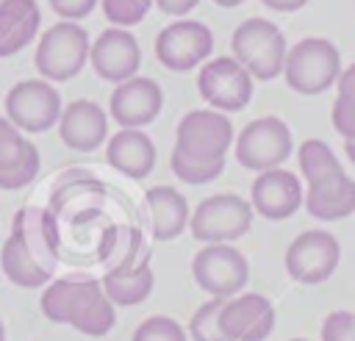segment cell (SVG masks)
Wrapping results in <instances>:
<instances>
[{"instance_id": "cell-35", "label": "cell", "mask_w": 355, "mask_h": 341, "mask_svg": "<svg viewBox=\"0 0 355 341\" xmlns=\"http://www.w3.org/2000/svg\"><path fill=\"white\" fill-rule=\"evenodd\" d=\"M266 8L272 11H300L302 6H308L311 0H261Z\"/></svg>"}, {"instance_id": "cell-18", "label": "cell", "mask_w": 355, "mask_h": 341, "mask_svg": "<svg viewBox=\"0 0 355 341\" xmlns=\"http://www.w3.org/2000/svg\"><path fill=\"white\" fill-rule=\"evenodd\" d=\"M39 150L8 116H0V189L14 191L39 175Z\"/></svg>"}, {"instance_id": "cell-8", "label": "cell", "mask_w": 355, "mask_h": 341, "mask_svg": "<svg viewBox=\"0 0 355 341\" xmlns=\"http://www.w3.org/2000/svg\"><path fill=\"white\" fill-rule=\"evenodd\" d=\"M6 116L25 133H44L61 119V94L50 80H19L6 94Z\"/></svg>"}, {"instance_id": "cell-32", "label": "cell", "mask_w": 355, "mask_h": 341, "mask_svg": "<svg viewBox=\"0 0 355 341\" xmlns=\"http://www.w3.org/2000/svg\"><path fill=\"white\" fill-rule=\"evenodd\" d=\"M47 3L61 19H72V22L89 17L97 6V0H47Z\"/></svg>"}, {"instance_id": "cell-23", "label": "cell", "mask_w": 355, "mask_h": 341, "mask_svg": "<svg viewBox=\"0 0 355 341\" xmlns=\"http://www.w3.org/2000/svg\"><path fill=\"white\" fill-rule=\"evenodd\" d=\"M42 11L36 0H0V58L25 50L39 33Z\"/></svg>"}, {"instance_id": "cell-37", "label": "cell", "mask_w": 355, "mask_h": 341, "mask_svg": "<svg viewBox=\"0 0 355 341\" xmlns=\"http://www.w3.org/2000/svg\"><path fill=\"white\" fill-rule=\"evenodd\" d=\"M216 6H222V8H236V6H241L244 0H214Z\"/></svg>"}, {"instance_id": "cell-26", "label": "cell", "mask_w": 355, "mask_h": 341, "mask_svg": "<svg viewBox=\"0 0 355 341\" xmlns=\"http://www.w3.org/2000/svg\"><path fill=\"white\" fill-rule=\"evenodd\" d=\"M225 297H211L208 302H202L191 319H189V335L194 341H227V335L219 327V313L225 308Z\"/></svg>"}, {"instance_id": "cell-13", "label": "cell", "mask_w": 355, "mask_h": 341, "mask_svg": "<svg viewBox=\"0 0 355 341\" xmlns=\"http://www.w3.org/2000/svg\"><path fill=\"white\" fill-rule=\"evenodd\" d=\"M114 322L116 311L108 294L103 291V283L92 277H72L64 324H72L83 335H105Z\"/></svg>"}, {"instance_id": "cell-27", "label": "cell", "mask_w": 355, "mask_h": 341, "mask_svg": "<svg viewBox=\"0 0 355 341\" xmlns=\"http://www.w3.org/2000/svg\"><path fill=\"white\" fill-rule=\"evenodd\" d=\"M169 166H172L175 177H178V180H183V183H189V186H202V183H211V180H216V177L225 172V161L205 164V161L186 158L180 150H172Z\"/></svg>"}, {"instance_id": "cell-34", "label": "cell", "mask_w": 355, "mask_h": 341, "mask_svg": "<svg viewBox=\"0 0 355 341\" xmlns=\"http://www.w3.org/2000/svg\"><path fill=\"white\" fill-rule=\"evenodd\" d=\"M153 3L169 17H183V14H189L200 6V0H153Z\"/></svg>"}, {"instance_id": "cell-7", "label": "cell", "mask_w": 355, "mask_h": 341, "mask_svg": "<svg viewBox=\"0 0 355 341\" xmlns=\"http://www.w3.org/2000/svg\"><path fill=\"white\" fill-rule=\"evenodd\" d=\"M291 130L280 116H258L236 136V161L244 169L266 172L291 155Z\"/></svg>"}, {"instance_id": "cell-17", "label": "cell", "mask_w": 355, "mask_h": 341, "mask_svg": "<svg viewBox=\"0 0 355 341\" xmlns=\"http://www.w3.org/2000/svg\"><path fill=\"white\" fill-rule=\"evenodd\" d=\"M250 197H252L250 200L252 211L261 213L263 219H272V222L288 219L305 202L300 177L294 172H288V169H280V166L258 172V177L252 180Z\"/></svg>"}, {"instance_id": "cell-12", "label": "cell", "mask_w": 355, "mask_h": 341, "mask_svg": "<svg viewBox=\"0 0 355 341\" xmlns=\"http://www.w3.org/2000/svg\"><path fill=\"white\" fill-rule=\"evenodd\" d=\"M214 50V33L205 22L175 19L155 36V58L175 72H189Z\"/></svg>"}, {"instance_id": "cell-15", "label": "cell", "mask_w": 355, "mask_h": 341, "mask_svg": "<svg viewBox=\"0 0 355 341\" xmlns=\"http://www.w3.org/2000/svg\"><path fill=\"white\" fill-rule=\"evenodd\" d=\"M227 341H266L275 330V308L263 294H236L219 313Z\"/></svg>"}, {"instance_id": "cell-20", "label": "cell", "mask_w": 355, "mask_h": 341, "mask_svg": "<svg viewBox=\"0 0 355 341\" xmlns=\"http://www.w3.org/2000/svg\"><path fill=\"white\" fill-rule=\"evenodd\" d=\"M105 161L125 177L141 180L155 169V144L141 128H119L105 144Z\"/></svg>"}, {"instance_id": "cell-22", "label": "cell", "mask_w": 355, "mask_h": 341, "mask_svg": "<svg viewBox=\"0 0 355 341\" xmlns=\"http://www.w3.org/2000/svg\"><path fill=\"white\" fill-rule=\"evenodd\" d=\"M305 208L311 216L333 222L355 213V180L347 177V172H333L316 183H308L305 191Z\"/></svg>"}, {"instance_id": "cell-10", "label": "cell", "mask_w": 355, "mask_h": 341, "mask_svg": "<svg viewBox=\"0 0 355 341\" xmlns=\"http://www.w3.org/2000/svg\"><path fill=\"white\" fill-rule=\"evenodd\" d=\"M338 258H341V244L333 233L305 230L286 250V272L297 283L316 286L324 283L338 269Z\"/></svg>"}, {"instance_id": "cell-38", "label": "cell", "mask_w": 355, "mask_h": 341, "mask_svg": "<svg viewBox=\"0 0 355 341\" xmlns=\"http://www.w3.org/2000/svg\"><path fill=\"white\" fill-rule=\"evenodd\" d=\"M0 341H6V327H3V322H0Z\"/></svg>"}, {"instance_id": "cell-11", "label": "cell", "mask_w": 355, "mask_h": 341, "mask_svg": "<svg viewBox=\"0 0 355 341\" xmlns=\"http://www.w3.org/2000/svg\"><path fill=\"white\" fill-rule=\"evenodd\" d=\"M197 91L216 111H241L252 97V75L236 58H211L200 67Z\"/></svg>"}, {"instance_id": "cell-9", "label": "cell", "mask_w": 355, "mask_h": 341, "mask_svg": "<svg viewBox=\"0 0 355 341\" xmlns=\"http://www.w3.org/2000/svg\"><path fill=\"white\" fill-rule=\"evenodd\" d=\"M194 283L211 297H236L250 280V263L244 252L230 244H208L191 261Z\"/></svg>"}, {"instance_id": "cell-21", "label": "cell", "mask_w": 355, "mask_h": 341, "mask_svg": "<svg viewBox=\"0 0 355 341\" xmlns=\"http://www.w3.org/2000/svg\"><path fill=\"white\" fill-rule=\"evenodd\" d=\"M144 213L150 222V233L155 241H172L189 225V202L172 186H155L144 194Z\"/></svg>"}, {"instance_id": "cell-5", "label": "cell", "mask_w": 355, "mask_h": 341, "mask_svg": "<svg viewBox=\"0 0 355 341\" xmlns=\"http://www.w3.org/2000/svg\"><path fill=\"white\" fill-rule=\"evenodd\" d=\"M230 144H233V122L225 116V111L197 108L178 122L175 150H180L186 158L205 164L225 161Z\"/></svg>"}, {"instance_id": "cell-14", "label": "cell", "mask_w": 355, "mask_h": 341, "mask_svg": "<svg viewBox=\"0 0 355 341\" xmlns=\"http://www.w3.org/2000/svg\"><path fill=\"white\" fill-rule=\"evenodd\" d=\"M89 64L97 72V78L108 83H122L139 72L141 47L128 28H108L92 42Z\"/></svg>"}, {"instance_id": "cell-24", "label": "cell", "mask_w": 355, "mask_h": 341, "mask_svg": "<svg viewBox=\"0 0 355 341\" xmlns=\"http://www.w3.org/2000/svg\"><path fill=\"white\" fill-rule=\"evenodd\" d=\"M100 283L114 305H139L150 297L155 274L150 269V261H144L139 266H114Z\"/></svg>"}, {"instance_id": "cell-36", "label": "cell", "mask_w": 355, "mask_h": 341, "mask_svg": "<svg viewBox=\"0 0 355 341\" xmlns=\"http://www.w3.org/2000/svg\"><path fill=\"white\" fill-rule=\"evenodd\" d=\"M344 152H347V158L355 164V139H344Z\"/></svg>"}, {"instance_id": "cell-1", "label": "cell", "mask_w": 355, "mask_h": 341, "mask_svg": "<svg viewBox=\"0 0 355 341\" xmlns=\"http://www.w3.org/2000/svg\"><path fill=\"white\" fill-rule=\"evenodd\" d=\"M58 263V225L44 208H19L11 236L3 241L0 266L14 286L39 288L53 280Z\"/></svg>"}, {"instance_id": "cell-29", "label": "cell", "mask_w": 355, "mask_h": 341, "mask_svg": "<svg viewBox=\"0 0 355 341\" xmlns=\"http://www.w3.org/2000/svg\"><path fill=\"white\" fill-rule=\"evenodd\" d=\"M130 341H186V330L169 316H150L133 330Z\"/></svg>"}, {"instance_id": "cell-31", "label": "cell", "mask_w": 355, "mask_h": 341, "mask_svg": "<svg viewBox=\"0 0 355 341\" xmlns=\"http://www.w3.org/2000/svg\"><path fill=\"white\" fill-rule=\"evenodd\" d=\"M330 116H333V128H336L344 139H355V105H352V103L336 97Z\"/></svg>"}, {"instance_id": "cell-2", "label": "cell", "mask_w": 355, "mask_h": 341, "mask_svg": "<svg viewBox=\"0 0 355 341\" xmlns=\"http://www.w3.org/2000/svg\"><path fill=\"white\" fill-rule=\"evenodd\" d=\"M233 47V58L258 80H272L277 75H283V64H286V36L280 33V28L263 17H250L244 19L230 39Z\"/></svg>"}, {"instance_id": "cell-28", "label": "cell", "mask_w": 355, "mask_h": 341, "mask_svg": "<svg viewBox=\"0 0 355 341\" xmlns=\"http://www.w3.org/2000/svg\"><path fill=\"white\" fill-rule=\"evenodd\" d=\"M100 3H103L105 19L116 28L139 25L147 17V11L153 8V0H100Z\"/></svg>"}, {"instance_id": "cell-4", "label": "cell", "mask_w": 355, "mask_h": 341, "mask_svg": "<svg viewBox=\"0 0 355 341\" xmlns=\"http://www.w3.org/2000/svg\"><path fill=\"white\" fill-rule=\"evenodd\" d=\"M89 33L72 19H61L39 36L36 44V69L44 80H72L89 61Z\"/></svg>"}, {"instance_id": "cell-25", "label": "cell", "mask_w": 355, "mask_h": 341, "mask_svg": "<svg viewBox=\"0 0 355 341\" xmlns=\"http://www.w3.org/2000/svg\"><path fill=\"white\" fill-rule=\"evenodd\" d=\"M297 158H300V169H302L308 183H316V180H322V177H327L333 172H341L338 158L333 155V150L322 139H305L300 144Z\"/></svg>"}, {"instance_id": "cell-19", "label": "cell", "mask_w": 355, "mask_h": 341, "mask_svg": "<svg viewBox=\"0 0 355 341\" xmlns=\"http://www.w3.org/2000/svg\"><path fill=\"white\" fill-rule=\"evenodd\" d=\"M58 136L69 150L92 152L108 139V114L94 100H72L61 111Z\"/></svg>"}, {"instance_id": "cell-30", "label": "cell", "mask_w": 355, "mask_h": 341, "mask_svg": "<svg viewBox=\"0 0 355 341\" xmlns=\"http://www.w3.org/2000/svg\"><path fill=\"white\" fill-rule=\"evenodd\" d=\"M322 341H355V313L333 311L322 322Z\"/></svg>"}, {"instance_id": "cell-33", "label": "cell", "mask_w": 355, "mask_h": 341, "mask_svg": "<svg viewBox=\"0 0 355 341\" xmlns=\"http://www.w3.org/2000/svg\"><path fill=\"white\" fill-rule=\"evenodd\" d=\"M336 89H338V97L352 103L355 105V64H349L347 69H341L338 80H336Z\"/></svg>"}, {"instance_id": "cell-6", "label": "cell", "mask_w": 355, "mask_h": 341, "mask_svg": "<svg viewBox=\"0 0 355 341\" xmlns=\"http://www.w3.org/2000/svg\"><path fill=\"white\" fill-rule=\"evenodd\" d=\"M252 202L239 194H211L205 197L189 219L191 236L205 244H227L241 238L252 225Z\"/></svg>"}, {"instance_id": "cell-39", "label": "cell", "mask_w": 355, "mask_h": 341, "mask_svg": "<svg viewBox=\"0 0 355 341\" xmlns=\"http://www.w3.org/2000/svg\"><path fill=\"white\" fill-rule=\"evenodd\" d=\"M291 341H308V338H291Z\"/></svg>"}, {"instance_id": "cell-3", "label": "cell", "mask_w": 355, "mask_h": 341, "mask_svg": "<svg viewBox=\"0 0 355 341\" xmlns=\"http://www.w3.org/2000/svg\"><path fill=\"white\" fill-rule=\"evenodd\" d=\"M341 75V55L330 39L308 36L300 39L286 53L283 78L288 89L300 94H322L327 91Z\"/></svg>"}, {"instance_id": "cell-16", "label": "cell", "mask_w": 355, "mask_h": 341, "mask_svg": "<svg viewBox=\"0 0 355 341\" xmlns=\"http://www.w3.org/2000/svg\"><path fill=\"white\" fill-rule=\"evenodd\" d=\"M164 108V91L153 78H128L122 83H116V89L111 91V119L122 128H141L150 125Z\"/></svg>"}]
</instances>
